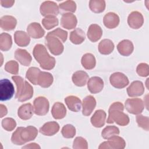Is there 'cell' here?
<instances>
[{
    "mask_svg": "<svg viewBox=\"0 0 149 149\" xmlns=\"http://www.w3.org/2000/svg\"><path fill=\"white\" fill-rule=\"evenodd\" d=\"M37 134V128L33 126H29L26 127H19L13 133L11 141L15 145H23L34 140Z\"/></svg>",
    "mask_w": 149,
    "mask_h": 149,
    "instance_id": "1",
    "label": "cell"
},
{
    "mask_svg": "<svg viewBox=\"0 0 149 149\" xmlns=\"http://www.w3.org/2000/svg\"><path fill=\"white\" fill-rule=\"evenodd\" d=\"M33 54L42 69L51 70L55 67V59L50 56L44 45L40 44H36L33 49Z\"/></svg>",
    "mask_w": 149,
    "mask_h": 149,
    "instance_id": "2",
    "label": "cell"
},
{
    "mask_svg": "<svg viewBox=\"0 0 149 149\" xmlns=\"http://www.w3.org/2000/svg\"><path fill=\"white\" fill-rule=\"evenodd\" d=\"M123 105L120 102H115L112 104L108 110V118L107 122L113 123L115 122L118 125L124 126L129 124V118L123 111Z\"/></svg>",
    "mask_w": 149,
    "mask_h": 149,
    "instance_id": "3",
    "label": "cell"
},
{
    "mask_svg": "<svg viewBox=\"0 0 149 149\" xmlns=\"http://www.w3.org/2000/svg\"><path fill=\"white\" fill-rule=\"evenodd\" d=\"M12 79L16 85V98L20 102H24L31 99L33 95L34 91L31 84L19 76H13Z\"/></svg>",
    "mask_w": 149,
    "mask_h": 149,
    "instance_id": "4",
    "label": "cell"
},
{
    "mask_svg": "<svg viewBox=\"0 0 149 149\" xmlns=\"http://www.w3.org/2000/svg\"><path fill=\"white\" fill-rule=\"evenodd\" d=\"M45 44L51 53L54 55L61 54L64 49L62 41L56 37L48 34L45 37Z\"/></svg>",
    "mask_w": 149,
    "mask_h": 149,
    "instance_id": "5",
    "label": "cell"
},
{
    "mask_svg": "<svg viewBox=\"0 0 149 149\" xmlns=\"http://www.w3.org/2000/svg\"><path fill=\"white\" fill-rule=\"evenodd\" d=\"M15 89L13 84L7 79H3L0 81V100L7 101L13 97Z\"/></svg>",
    "mask_w": 149,
    "mask_h": 149,
    "instance_id": "6",
    "label": "cell"
},
{
    "mask_svg": "<svg viewBox=\"0 0 149 149\" xmlns=\"http://www.w3.org/2000/svg\"><path fill=\"white\" fill-rule=\"evenodd\" d=\"M107 140L108 141H104L100 145L99 149H123L126 146L124 139L117 135L113 136Z\"/></svg>",
    "mask_w": 149,
    "mask_h": 149,
    "instance_id": "7",
    "label": "cell"
},
{
    "mask_svg": "<svg viewBox=\"0 0 149 149\" xmlns=\"http://www.w3.org/2000/svg\"><path fill=\"white\" fill-rule=\"evenodd\" d=\"M126 110L132 114L138 115L141 113L144 108V104L140 98H128L125 101Z\"/></svg>",
    "mask_w": 149,
    "mask_h": 149,
    "instance_id": "8",
    "label": "cell"
},
{
    "mask_svg": "<svg viewBox=\"0 0 149 149\" xmlns=\"http://www.w3.org/2000/svg\"><path fill=\"white\" fill-rule=\"evenodd\" d=\"M33 107L35 114L39 116H43L48 113L49 103L45 97L40 96L37 97L34 100Z\"/></svg>",
    "mask_w": 149,
    "mask_h": 149,
    "instance_id": "9",
    "label": "cell"
},
{
    "mask_svg": "<svg viewBox=\"0 0 149 149\" xmlns=\"http://www.w3.org/2000/svg\"><path fill=\"white\" fill-rule=\"evenodd\" d=\"M40 13L43 16H55L59 14V7L57 4L53 1H47L42 2L40 8Z\"/></svg>",
    "mask_w": 149,
    "mask_h": 149,
    "instance_id": "10",
    "label": "cell"
},
{
    "mask_svg": "<svg viewBox=\"0 0 149 149\" xmlns=\"http://www.w3.org/2000/svg\"><path fill=\"white\" fill-rule=\"evenodd\" d=\"M109 81L111 84L116 88H123L129 83L127 77L121 72L112 73L109 77Z\"/></svg>",
    "mask_w": 149,
    "mask_h": 149,
    "instance_id": "11",
    "label": "cell"
},
{
    "mask_svg": "<svg viewBox=\"0 0 149 149\" xmlns=\"http://www.w3.org/2000/svg\"><path fill=\"white\" fill-rule=\"evenodd\" d=\"M143 16L142 14L138 11L131 12L127 17V23L132 29H138L143 26Z\"/></svg>",
    "mask_w": 149,
    "mask_h": 149,
    "instance_id": "12",
    "label": "cell"
},
{
    "mask_svg": "<svg viewBox=\"0 0 149 149\" xmlns=\"http://www.w3.org/2000/svg\"><path fill=\"white\" fill-rule=\"evenodd\" d=\"M87 87L92 94H97L102 91L104 87V81L101 78L98 76L91 77L87 82Z\"/></svg>",
    "mask_w": 149,
    "mask_h": 149,
    "instance_id": "13",
    "label": "cell"
},
{
    "mask_svg": "<svg viewBox=\"0 0 149 149\" xmlns=\"http://www.w3.org/2000/svg\"><path fill=\"white\" fill-rule=\"evenodd\" d=\"M77 20L74 15L71 13H65L61 19L62 27L68 30L74 29L77 25Z\"/></svg>",
    "mask_w": 149,
    "mask_h": 149,
    "instance_id": "14",
    "label": "cell"
},
{
    "mask_svg": "<svg viewBox=\"0 0 149 149\" xmlns=\"http://www.w3.org/2000/svg\"><path fill=\"white\" fill-rule=\"evenodd\" d=\"M144 92V87L143 83L136 80L133 81L127 88V93L130 97H136L141 95Z\"/></svg>",
    "mask_w": 149,
    "mask_h": 149,
    "instance_id": "15",
    "label": "cell"
},
{
    "mask_svg": "<svg viewBox=\"0 0 149 149\" xmlns=\"http://www.w3.org/2000/svg\"><path fill=\"white\" fill-rule=\"evenodd\" d=\"M27 34L33 38H40L45 34V31L42 28L41 24L37 22L30 23L27 28Z\"/></svg>",
    "mask_w": 149,
    "mask_h": 149,
    "instance_id": "16",
    "label": "cell"
},
{
    "mask_svg": "<svg viewBox=\"0 0 149 149\" xmlns=\"http://www.w3.org/2000/svg\"><path fill=\"white\" fill-rule=\"evenodd\" d=\"M96 106V100L92 95L86 97L82 103V113L84 116H89Z\"/></svg>",
    "mask_w": 149,
    "mask_h": 149,
    "instance_id": "17",
    "label": "cell"
},
{
    "mask_svg": "<svg viewBox=\"0 0 149 149\" xmlns=\"http://www.w3.org/2000/svg\"><path fill=\"white\" fill-rule=\"evenodd\" d=\"M15 57L20 64L25 66H29L32 61L31 55L26 49L20 48H18L15 51Z\"/></svg>",
    "mask_w": 149,
    "mask_h": 149,
    "instance_id": "18",
    "label": "cell"
},
{
    "mask_svg": "<svg viewBox=\"0 0 149 149\" xmlns=\"http://www.w3.org/2000/svg\"><path fill=\"white\" fill-rule=\"evenodd\" d=\"M59 130V125L56 122H48L40 129V132L44 136H51L55 134Z\"/></svg>",
    "mask_w": 149,
    "mask_h": 149,
    "instance_id": "19",
    "label": "cell"
},
{
    "mask_svg": "<svg viewBox=\"0 0 149 149\" xmlns=\"http://www.w3.org/2000/svg\"><path fill=\"white\" fill-rule=\"evenodd\" d=\"M87 35L88 38L91 42H95L101 38L102 35V30L99 25L93 24L89 26Z\"/></svg>",
    "mask_w": 149,
    "mask_h": 149,
    "instance_id": "20",
    "label": "cell"
},
{
    "mask_svg": "<svg viewBox=\"0 0 149 149\" xmlns=\"http://www.w3.org/2000/svg\"><path fill=\"white\" fill-rule=\"evenodd\" d=\"M119 53L123 56H129L133 51L134 46L132 42L129 40H123L117 45Z\"/></svg>",
    "mask_w": 149,
    "mask_h": 149,
    "instance_id": "21",
    "label": "cell"
},
{
    "mask_svg": "<svg viewBox=\"0 0 149 149\" xmlns=\"http://www.w3.org/2000/svg\"><path fill=\"white\" fill-rule=\"evenodd\" d=\"M106 113L104 110L98 109L95 111L91 118V123L95 127H101L105 123Z\"/></svg>",
    "mask_w": 149,
    "mask_h": 149,
    "instance_id": "22",
    "label": "cell"
},
{
    "mask_svg": "<svg viewBox=\"0 0 149 149\" xmlns=\"http://www.w3.org/2000/svg\"><path fill=\"white\" fill-rule=\"evenodd\" d=\"M17 20L12 16L5 15L2 16L0 20V26L5 31H10L13 30L16 26Z\"/></svg>",
    "mask_w": 149,
    "mask_h": 149,
    "instance_id": "23",
    "label": "cell"
},
{
    "mask_svg": "<svg viewBox=\"0 0 149 149\" xmlns=\"http://www.w3.org/2000/svg\"><path fill=\"white\" fill-rule=\"evenodd\" d=\"M34 112V107L30 103L22 105L17 110L18 116L22 120H28L31 118Z\"/></svg>",
    "mask_w": 149,
    "mask_h": 149,
    "instance_id": "24",
    "label": "cell"
},
{
    "mask_svg": "<svg viewBox=\"0 0 149 149\" xmlns=\"http://www.w3.org/2000/svg\"><path fill=\"white\" fill-rule=\"evenodd\" d=\"M119 21L118 15L113 12L107 13L103 19L104 26L108 29H114L116 27L119 23Z\"/></svg>",
    "mask_w": 149,
    "mask_h": 149,
    "instance_id": "25",
    "label": "cell"
},
{
    "mask_svg": "<svg viewBox=\"0 0 149 149\" xmlns=\"http://www.w3.org/2000/svg\"><path fill=\"white\" fill-rule=\"evenodd\" d=\"M65 102L70 111L77 112L80 110L81 101L79 98L74 95H69L65 98Z\"/></svg>",
    "mask_w": 149,
    "mask_h": 149,
    "instance_id": "26",
    "label": "cell"
},
{
    "mask_svg": "<svg viewBox=\"0 0 149 149\" xmlns=\"http://www.w3.org/2000/svg\"><path fill=\"white\" fill-rule=\"evenodd\" d=\"M54 81L52 75L47 72H40L39 73L37 84L43 88H48L51 86Z\"/></svg>",
    "mask_w": 149,
    "mask_h": 149,
    "instance_id": "27",
    "label": "cell"
},
{
    "mask_svg": "<svg viewBox=\"0 0 149 149\" xmlns=\"http://www.w3.org/2000/svg\"><path fill=\"white\" fill-rule=\"evenodd\" d=\"M88 74L83 70H78L75 72L72 75V81L73 83L79 87H82L86 85L88 80Z\"/></svg>",
    "mask_w": 149,
    "mask_h": 149,
    "instance_id": "28",
    "label": "cell"
},
{
    "mask_svg": "<svg viewBox=\"0 0 149 149\" xmlns=\"http://www.w3.org/2000/svg\"><path fill=\"white\" fill-rule=\"evenodd\" d=\"M15 43L19 47H26L30 42L29 35L23 31H16L14 34Z\"/></svg>",
    "mask_w": 149,
    "mask_h": 149,
    "instance_id": "29",
    "label": "cell"
},
{
    "mask_svg": "<svg viewBox=\"0 0 149 149\" xmlns=\"http://www.w3.org/2000/svg\"><path fill=\"white\" fill-rule=\"evenodd\" d=\"M51 113L53 118L55 119H61L65 117L66 114V109L64 104L56 102H55L52 108Z\"/></svg>",
    "mask_w": 149,
    "mask_h": 149,
    "instance_id": "30",
    "label": "cell"
},
{
    "mask_svg": "<svg viewBox=\"0 0 149 149\" xmlns=\"http://www.w3.org/2000/svg\"><path fill=\"white\" fill-rule=\"evenodd\" d=\"M69 38L70 41L73 44H80L85 40V33L82 29L80 28H77L70 32Z\"/></svg>",
    "mask_w": 149,
    "mask_h": 149,
    "instance_id": "31",
    "label": "cell"
},
{
    "mask_svg": "<svg viewBox=\"0 0 149 149\" xmlns=\"http://www.w3.org/2000/svg\"><path fill=\"white\" fill-rule=\"evenodd\" d=\"M113 49L114 44L109 39H104L98 44V51L102 55L110 54Z\"/></svg>",
    "mask_w": 149,
    "mask_h": 149,
    "instance_id": "32",
    "label": "cell"
},
{
    "mask_svg": "<svg viewBox=\"0 0 149 149\" xmlns=\"http://www.w3.org/2000/svg\"><path fill=\"white\" fill-rule=\"evenodd\" d=\"M81 63L84 68L87 70H91L95 67L96 60L94 55L91 53H86L83 55Z\"/></svg>",
    "mask_w": 149,
    "mask_h": 149,
    "instance_id": "33",
    "label": "cell"
},
{
    "mask_svg": "<svg viewBox=\"0 0 149 149\" xmlns=\"http://www.w3.org/2000/svg\"><path fill=\"white\" fill-rule=\"evenodd\" d=\"M12 45V37L6 33H2L0 35V49L2 51L9 50Z\"/></svg>",
    "mask_w": 149,
    "mask_h": 149,
    "instance_id": "34",
    "label": "cell"
},
{
    "mask_svg": "<svg viewBox=\"0 0 149 149\" xmlns=\"http://www.w3.org/2000/svg\"><path fill=\"white\" fill-rule=\"evenodd\" d=\"M105 6V1L103 0H91L89 1L90 9L94 13H100L104 12Z\"/></svg>",
    "mask_w": 149,
    "mask_h": 149,
    "instance_id": "35",
    "label": "cell"
},
{
    "mask_svg": "<svg viewBox=\"0 0 149 149\" xmlns=\"http://www.w3.org/2000/svg\"><path fill=\"white\" fill-rule=\"evenodd\" d=\"M41 70L36 67L30 68L26 74V78L33 84H37V79Z\"/></svg>",
    "mask_w": 149,
    "mask_h": 149,
    "instance_id": "36",
    "label": "cell"
},
{
    "mask_svg": "<svg viewBox=\"0 0 149 149\" xmlns=\"http://www.w3.org/2000/svg\"><path fill=\"white\" fill-rule=\"evenodd\" d=\"M119 134V129L115 126H107L101 132V136L104 139H108L111 137L118 135Z\"/></svg>",
    "mask_w": 149,
    "mask_h": 149,
    "instance_id": "37",
    "label": "cell"
},
{
    "mask_svg": "<svg viewBox=\"0 0 149 149\" xmlns=\"http://www.w3.org/2000/svg\"><path fill=\"white\" fill-rule=\"evenodd\" d=\"M42 24L47 30H50L58 25V19L53 16H46L42 20Z\"/></svg>",
    "mask_w": 149,
    "mask_h": 149,
    "instance_id": "38",
    "label": "cell"
},
{
    "mask_svg": "<svg viewBox=\"0 0 149 149\" xmlns=\"http://www.w3.org/2000/svg\"><path fill=\"white\" fill-rule=\"evenodd\" d=\"M59 9L63 12L73 13L76 10V4L73 1H66L59 5Z\"/></svg>",
    "mask_w": 149,
    "mask_h": 149,
    "instance_id": "39",
    "label": "cell"
},
{
    "mask_svg": "<svg viewBox=\"0 0 149 149\" xmlns=\"http://www.w3.org/2000/svg\"><path fill=\"white\" fill-rule=\"evenodd\" d=\"M61 133L65 138L71 139L76 134V129L73 125L68 124L62 127Z\"/></svg>",
    "mask_w": 149,
    "mask_h": 149,
    "instance_id": "40",
    "label": "cell"
},
{
    "mask_svg": "<svg viewBox=\"0 0 149 149\" xmlns=\"http://www.w3.org/2000/svg\"><path fill=\"white\" fill-rule=\"evenodd\" d=\"M5 70L11 74H17L19 73V65L15 61H9L5 65Z\"/></svg>",
    "mask_w": 149,
    "mask_h": 149,
    "instance_id": "41",
    "label": "cell"
},
{
    "mask_svg": "<svg viewBox=\"0 0 149 149\" xmlns=\"http://www.w3.org/2000/svg\"><path fill=\"white\" fill-rule=\"evenodd\" d=\"M48 34L54 36L58 38L62 42H65L68 37V32L61 28H57L55 30L48 33Z\"/></svg>",
    "mask_w": 149,
    "mask_h": 149,
    "instance_id": "42",
    "label": "cell"
},
{
    "mask_svg": "<svg viewBox=\"0 0 149 149\" xmlns=\"http://www.w3.org/2000/svg\"><path fill=\"white\" fill-rule=\"evenodd\" d=\"M2 126L6 131H12L16 126V121L12 118H6L2 120Z\"/></svg>",
    "mask_w": 149,
    "mask_h": 149,
    "instance_id": "43",
    "label": "cell"
},
{
    "mask_svg": "<svg viewBox=\"0 0 149 149\" xmlns=\"http://www.w3.org/2000/svg\"><path fill=\"white\" fill-rule=\"evenodd\" d=\"M136 122L138 126L146 131H148L149 129V118L147 116H143L142 115H139L136 116Z\"/></svg>",
    "mask_w": 149,
    "mask_h": 149,
    "instance_id": "44",
    "label": "cell"
},
{
    "mask_svg": "<svg viewBox=\"0 0 149 149\" xmlns=\"http://www.w3.org/2000/svg\"><path fill=\"white\" fill-rule=\"evenodd\" d=\"M73 148L74 149H87L88 143L85 139L81 137H77L73 141Z\"/></svg>",
    "mask_w": 149,
    "mask_h": 149,
    "instance_id": "45",
    "label": "cell"
},
{
    "mask_svg": "<svg viewBox=\"0 0 149 149\" xmlns=\"http://www.w3.org/2000/svg\"><path fill=\"white\" fill-rule=\"evenodd\" d=\"M137 73L141 77H146L149 74L148 65L145 63H141L138 65L136 68Z\"/></svg>",
    "mask_w": 149,
    "mask_h": 149,
    "instance_id": "46",
    "label": "cell"
},
{
    "mask_svg": "<svg viewBox=\"0 0 149 149\" xmlns=\"http://www.w3.org/2000/svg\"><path fill=\"white\" fill-rule=\"evenodd\" d=\"M0 2L2 6L5 8H10L14 4L15 1H1Z\"/></svg>",
    "mask_w": 149,
    "mask_h": 149,
    "instance_id": "47",
    "label": "cell"
},
{
    "mask_svg": "<svg viewBox=\"0 0 149 149\" xmlns=\"http://www.w3.org/2000/svg\"><path fill=\"white\" fill-rule=\"evenodd\" d=\"M0 108H1V116L0 117L2 118L7 114L8 110H7L6 107L3 104L0 105Z\"/></svg>",
    "mask_w": 149,
    "mask_h": 149,
    "instance_id": "48",
    "label": "cell"
},
{
    "mask_svg": "<svg viewBox=\"0 0 149 149\" xmlns=\"http://www.w3.org/2000/svg\"><path fill=\"white\" fill-rule=\"evenodd\" d=\"M40 148V147L36 143H30L29 145H26L24 147H23V148Z\"/></svg>",
    "mask_w": 149,
    "mask_h": 149,
    "instance_id": "49",
    "label": "cell"
}]
</instances>
